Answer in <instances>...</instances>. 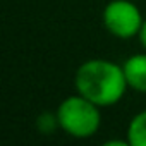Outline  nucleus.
<instances>
[{
	"mask_svg": "<svg viewBox=\"0 0 146 146\" xmlns=\"http://www.w3.org/2000/svg\"><path fill=\"white\" fill-rule=\"evenodd\" d=\"M74 86L79 95L102 108L119 103L129 88L124 67L107 58L83 62L76 70Z\"/></svg>",
	"mask_w": 146,
	"mask_h": 146,
	"instance_id": "nucleus-1",
	"label": "nucleus"
},
{
	"mask_svg": "<svg viewBox=\"0 0 146 146\" xmlns=\"http://www.w3.org/2000/svg\"><path fill=\"white\" fill-rule=\"evenodd\" d=\"M96 103L83 95H72L60 102L57 108L58 127L76 139H88L95 136L102 125V113Z\"/></svg>",
	"mask_w": 146,
	"mask_h": 146,
	"instance_id": "nucleus-2",
	"label": "nucleus"
},
{
	"mask_svg": "<svg viewBox=\"0 0 146 146\" xmlns=\"http://www.w3.org/2000/svg\"><path fill=\"white\" fill-rule=\"evenodd\" d=\"M102 21L107 31L115 38L131 40L139 35L144 19L136 4L129 0H112L103 9Z\"/></svg>",
	"mask_w": 146,
	"mask_h": 146,
	"instance_id": "nucleus-3",
	"label": "nucleus"
},
{
	"mask_svg": "<svg viewBox=\"0 0 146 146\" xmlns=\"http://www.w3.org/2000/svg\"><path fill=\"white\" fill-rule=\"evenodd\" d=\"M122 67L127 86L137 93H146V53L131 55Z\"/></svg>",
	"mask_w": 146,
	"mask_h": 146,
	"instance_id": "nucleus-4",
	"label": "nucleus"
},
{
	"mask_svg": "<svg viewBox=\"0 0 146 146\" xmlns=\"http://www.w3.org/2000/svg\"><path fill=\"white\" fill-rule=\"evenodd\" d=\"M127 141L131 146H146V110L131 119L127 125Z\"/></svg>",
	"mask_w": 146,
	"mask_h": 146,
	"instance_id": "nucleus-5",
	"label": "nucleus"
},
{
	"mask_svg": "<svg viewBox=\"0 0 146 146\" xmlns=\"http://www.w3.org/2000/svg\"><path fill=\"white\" fill-rule=\"evenodd\" d=\"M36 125H38V131L43 132V134H50V132H53V129L58 127L57 113H50V112L41 113V115L36 119Z\"/></svg>",
	"mask_w": 146,
	"mask_h": 146,
	"instance_id": "nucleus-6",
	"label": "nucleus"
},
{
	"mask_svg": "<svg viewBox=\"0 0 146 146\" xmlns=\"http://www.w3.org/2000/svg\"><path fill=\"white\" fill-rule=\"evenodd\" d=\"M137 38H139V41H141L143 48L146 50V19L143 21V26H141V29H139V35H137Z\"/></svg>",
	"mask_w": 146,
	"mask_h": 146,
	"instance_id": "nucleus-7",
	"label": "nucleus"
}]
</instances>
